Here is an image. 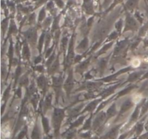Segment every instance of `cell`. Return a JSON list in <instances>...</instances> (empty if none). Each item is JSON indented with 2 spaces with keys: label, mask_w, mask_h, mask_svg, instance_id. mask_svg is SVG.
Masks as SVG:
<instances>
[{
  "label": "cell",
  "mask_w": 148,
  "mask_h": 139,
  "mask_svg": "<svg viewBox=\"0 0 148 139\" xmlns=\"http://www.w3.org/2000/svg\"><path fill=\"white\" fill-rule=\"evenodd\" d=\"M98 1H100V0H98Z\"/></svg>",
  "instance_id": "cell-3"
},
{
  "label": "cell",
  "mask_w": 148,
  "mask_h": 139,
  "mask_svg": "<svg viewBox=\"0 0 148 139\" xmlns=\"http://www.w3.org/2000/svg\"><path fill=\"white\" fill-rule=\"evenodd\" d=\"M138 1L139 0H128V1H127V4H126V6H127V7L128 9L132 10V9H133L136 5H137Z\"/></svg>",
  "instance_id": "cell-1"
},
{
  "label": "cell",
  "mask_w": 148,
  "mask_h": 139,
  "mask_svg": "<svg viewBox=\"0 0 148 139\" xmlns=\"http://www.w3.org/2000/svg\"><path fill=\"white\" fill-rule=\"evenodd\" d=\"M112 1V0H104V2H103V4L105 6H107L108 5V4H110V2Z\"/></svg>",
  "instance_id": "cell-2"
}]
</instances>
